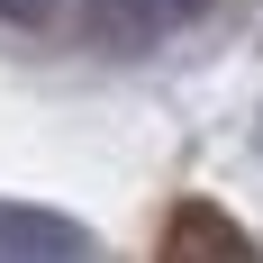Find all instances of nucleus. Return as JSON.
I'll return each instance as SVG.
<instances>
[{
  "mask_svg": "<svg viewBox=\"0 0 263 263\" xmlns=\"http://www.w3.org/2000/svg\"><path fill=\"white\" fill-rule=\"evenodd\" d=\"M0 254H91V236L54 209H9L0 200Z\"/></svg>",
  "mask_w": 263,
  "mask_h": 263,
  "instance_id": "nucleus-1",
  "label": "nucleus"
},
{
  "mask_svg": "<svg viewBox=\"0 0 263 263\" xmlns=\"http://www.w3.org/2000/svg\"><path fill=\"white\" fill-rule=\"evenodd\" d=\"M145 9H155L163 27H191V18H200V9H209V0H145Z\"/></svg>",
  "mask_w": 263,
  "mask_h": 263,
  "instance_id": "nucleus-4",
  "label": "nucleus"
},
{
  "mask_svg": "<svg viewBox=\"0 0 263 263\" xmlns=\"http://www.w3.org/2000/svg\"><path fill=\"white\" fill-rule=\"evenodd\" d=\"M64 18V0H0V27H27V36H36V27H54Z\"/></svg>",
  "mask_w": 263,
  "mask_h": 263,
  "instance_id": "nucleus-3",
  "label": "nucleus"
},
{
  "mask_svg": "<svg viewBox=\"0 0 263 263\" xmlns=\"http://www.w3.org/2000/svg\"><path fill=\"white\" fill-rule=\"evenodd\" d=\"M163 245H173V254H245V236H236V227H218L209 200H191V209L173 218V236H163Z\"/></svg>",
  "mask_w": 263,
  "mask_h": 263,
  "instance_id": "nucleus-2",
  "label": "nucleus"
}]
</instances>
